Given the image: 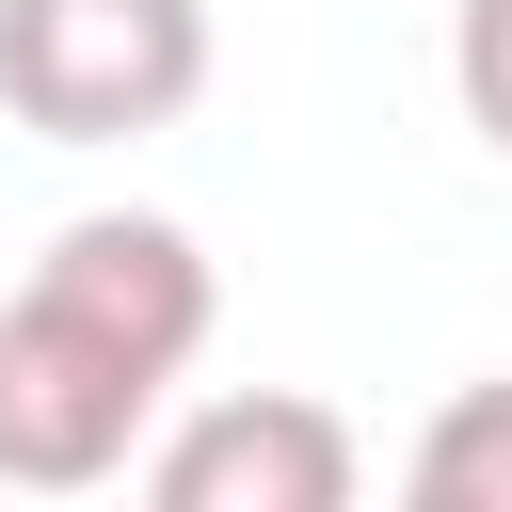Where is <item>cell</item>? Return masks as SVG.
I'll use <instances>...</instances> for the list:
<instances>
[{"mask_svg": "<svg viewBox=\"0 0 512 512\" xmlns=\"http://www.w3.org/2000/svg\"><path fill=\"white\" fill-rule=\"evenodd\" d=\"M224 288L208 240L160 208H80L16 288H0V496H96L192 384Z\"/></svg>", "mask_w": 512, "mask_h": 512, "instance_id": "cell-1", "label": "cell"}, {"mask_svg": "<svg viewBox=\"0 0 512 512\" xmlns=\"http://www.w3.org/2000/svg\"><path fill=\"white\" fill-rule=\"evenodd\" d=\"M448 96H464V128L512 160V0H448Z\"/></svg>", "mask_w": 512, "mask_h": 512, "instance_id": "cell-5", "label": "cell"}, {"mask_svg": "<svg viewBox=\"0 0 512 512\" xmlns=\"http://www.w3.org/2000/svg\"><path fill=\"white\" fill-rule=\"evenodd\" d=\"M400 496L416 512H512V368L432 400V432L400 448Z\"/></svg>", "mask_w": 512, "mask_h": 512, "instance_id": "cell-4", "label": "cell"}, {"mask_svg": "<svg viewBox=\"0 0 512 512\" xmlns=\"http://www.w3.org/2000/svg\"><path fill=\"white\" fill-rule=\"evenodd\" d=\"M352 480H368V448L304 384H224V400H192L144 448V496L160 512H352Z\"/></svg>", "mask_w": 512, "mask_h": 512, "instance_id": "cell-3", "label": "cell"}, {"mask_svg": "<svg viewBox=\"0 0 512 512\" xmlns=\"http://www.w3.org/2000/svg\"><path fill=\"white\" fill-rule=\"evenodd\" d=\"M208 96V0H0V112L32 144H144Z\"/></svg>", "mask_w": 512, "mask_h": 512, "instance_id": "cell-2", "label": "cell"}]
</instances>
